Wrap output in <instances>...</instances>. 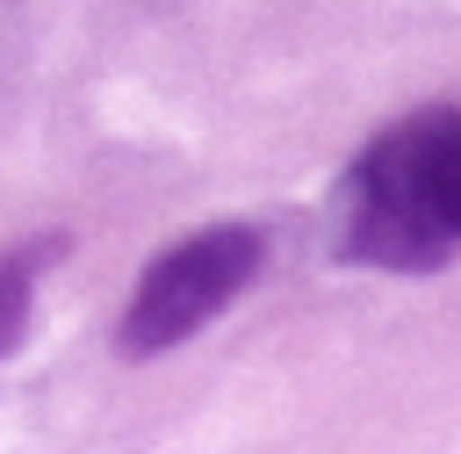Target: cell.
I'll list each match as a JSON object with an SVG mask.
<instances>
[{"label":"cell","mask_w":461,"mask_h":454,"mask_svg":"<svg viewBox=\"0 0 461 454\" xmlns=\"http://www.w3.org/2000/svg\"><path fill=\"white\" fill-rule=\"evenodd\" d=\"M259 267V231L245 223H209L180 245H166L144 274H137V295L122 310V331L115 346L130 360H151V353H173L180 339H194Z\"/></svg>","instance_id":"2"},{"label":"cell","mask_w":461,"mask_h":454,"mask_svg":"<svg viewBox=\"0 0 461 454\" xmlns=\"http://www.w3.org/2000/svg\"><path fill=\"white\" fill-rule=\"evenodd\" d=\"M461 245V108H418L389 123L346 180V259L389 274H432Z\"/></svg>","instance_id":"1"},{"label":"cell","mask_w":461,"mask_h":454,"mask_svg":"<svg viewBox=\"0 0 461 454\" xmlns=\"http://www.w3.org/2000/svg\"><path fill=\"white\" fill-rule=\"evenodd\" d=\"M29 324V259H0V353L22 346Z\"/></svg>","instance_id":"3"}]
</instances>
